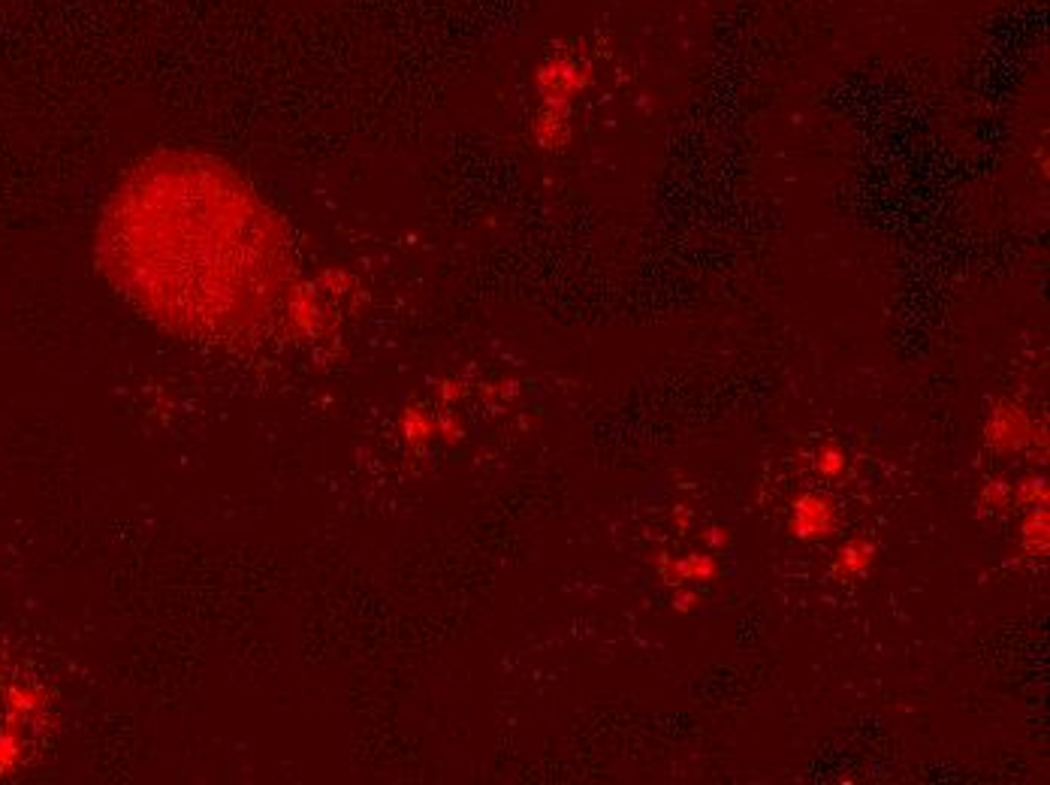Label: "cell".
<instances>
[{"mask_svg":"<svg viewBox=\"0 0 1050 785\" xmlns=\"http://www.w3.org/2000/svg\"><path fill=\"white\" fill-rule=\"evenodd\" d=\"M97 267L175 336L233 342L293 305L284 224L233 166L197 152L139 161L103 206Z\"/></svg>","mask_w":1050,"mask_h":785,"instance_id":"cell-1","label":"cell"},{"mask_svg":"<svg viewBox=\"0 0 1050 785\" xmlns=\"http://www.w3.org/2000/svg\"><path fill=\"white\" fill-rule=\"evenodd\" d=\"M984 444L993 454H1024L1029 447H1045V426H1038L1032 414L1012 399H996L984 423Z\"/></svg>","mask_w":1050,"mask_h":785,"instance_id":"cell-2","label":"cell"},{"mask_svg":"<svg viewBox=\"0 0 1050 785\" xmlns=\"http://www.w3.org/2000/svg\"><path fill=\"white\" fill-rule=\"evenodd\" d=\"M837 529V502L825 493H801L791 505V517H788V532L794 535L797 541L815 544V541H825Z\"/></svg>","mask_w":1050,"mask_h":785,"instance_id":"cell-3","label":"cell"},{"mask_svg":"<svg viewBox=\"0 0 1050 785\" xmlns=\"http://www.w3.org/2000/svg\"><path fill=\"white\" fill-rule=\"evenodd\" d=\"M875 553H878V547L870 541V538H851L845 544L839 547L837 556H833V565H830V574L837 577V581H858L863 574H870L875 562Z\"/></svg>","mask_w":1050,"mask_h":785,"instance_id":"cell-4","label":"cell"},{"mask_svg":"<svg viewBox=\"0 0 1050 785\" xmlns=\"http://www.w3.org/2000/svg\"><path fill=\"white\" fill-rule=\"evenodd\" d=\"M658 574L667 586H679L682 581H713L719 574V562L715 556H700V553H688L682 559H670L667 553H662Z\"/></svg>","mask_w":1050,"mask_h":785,"instance_id":"cell-5","label":"cell"},{"mask_svg":"<svg viewBox=\"0 0 1050 785\" xmlns=\"http://www.w3.org/2000/svg\"><path fill=\"white\" fill-rule=\"evenodd\" d=\"M1020 547L1029 556H1048L1050 550V514L1048 505L1029 507L1020 523Z\"/></svg>","mask_w":1050,"mask_h":785,"instance_id":"cell-6","label":"cell"},{"mask_svg":"<svg viewBox=\"0 0 1050 785\" xmlns=\"http://www.w3.org/2000/svg\"><path fill=\"white\" fill-rule=\"evenodd\" d=\"M845 450L839 447V444L827 442L821 444L813 456V469L821 474V478H839L842 471H845Z\"/></svg>","mask_w":1050,"mask_h":785,"instance_id":"cell-7","label":"cell"},{"mask_svg":"<svg viewBox=\"0 0 1050 785\" xmlns=\"http://www.w3.org/2000/svg\"><path fill=\"white\" fill-rule=\"evenodd\" d=\"M401 430H405V438H408L411 447H423L429 442V435H432V420L425 418L420 408H408L405 420H401Z\"/></svg>","mask_w":1050,"mask_h":785,"instance_id":"cell-8","label":"cell"},{"mask_svg":"<svg viewBox=\"0 0 1050 785\" xmlns=\"http://www.w3.org/2000/svg\"><path fill=\"white\" fill-rule=\"evenodd\" d=\"M1048 478H1024V481L1017 483V490H1014V499L1026 507L1048 505Z\"/></svg>","mask_w":1050,"mask_h":785,"instance_id":"cell-9","label":"cell"},{"mask_svg":"<svg viewBox=\"0 0 1050 785\" xmlns=\"http://www.w3.org/2000/svg\"><path fill=\"white\" fill-rule=\"evenodd\" d=\"M978 499H981V505H990V507H996V511H1005V507H1008V502L1014 499L1012 483H1005L1002 478H990V481L981 487Z\"/></svg>","mask_w":1050,"mask_h":785,"instance_id":"cell-10","label":"cell"},{"mask_svg":"<svg viewBox=\"0 0 1050 785\" xmlns=\"http://www.w3.org/2000/svg\"><path fill=\"white\" fill-rule=\"evenodd\" d=\"M698 601H700V596L695 593V589H679V593H676V598H674V608L679 610V613H688V610H695V605H698Z\"/></svg>","mask_w":1050,"mask_h":785,"instance_id":"cell-11","label":"cell"},{"mask_svg":"<svg viewBox=\"0 0 1050 785\" xmlns=\"http://www.w3.org/2000/svg\"><path fill=\"white\" fill-rule=\"evenodd\" d=\"M707 541L713 547H727V532H722L719 526H713L710 532H707Z\"/></svg>","mask_w":1050,"mask_h":785,"instance_id":"cell-12","label":"cell"},{"mask_svg":"<svg viewBox=\"0 0 1050 785\" xmlns=\"http://www.w3.org/2000/svg\"><path fill=\"white\" fill-rule=\"evenodd\" d=\"M441 396H444L447 402H453L456 396H463V390H456V384H444V387H441Z\"/></svg>","mask_w":1050,"mask_h":785,"instance_id":"cell-13","label":"cell"}]
</instances>
